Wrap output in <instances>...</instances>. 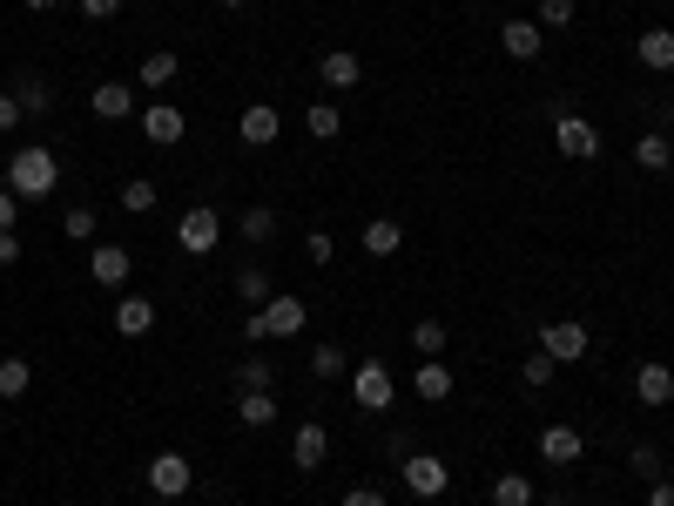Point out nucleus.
<instances>
[{
    "instance_id": "nucleus-7",
    "label": "nucleus",
    "mask_w": 674,
    "mask_h": 506,
    "mask_svg": "<svg viewBox=\"0 0 674 506\" xmlns=\"http://www.w3.org/2000/svg\"><path fill=\"white\" fill-rule=\"evenodd\" d=\"M391 365H378V358H365V365H351V398L365 405V412H391Z\"/></svg>"
},
{
    "instance_id": "nucleus-38",
    "label": "nucleus",
    "mask_w": 674,
    "mask_h": 506,
    "mask_svg": "<svg viewBox=\"0 0 674 506\" xmlns=\"http://www.w3.org/2000/svg\"><path fill=\"white\" fill-rule=\"evenodd\" d=\"M21 122H28V109H21V95L8 89V95H0V135H14Z\"/></svg>"
},
{
    "instance_id": "nucleus-36",
    "label": "nucleus",
    "mask_w": 674,
    "mask_h": 506,
    "mask_svg": "<svg viewBox=\"0 0 674 506\" xmlns=\"http://www.w3.org/2000/svg\"><path fill=\"white\" fill-rule=\"evenodd\" d=\"M61 230H68V243H95V210H68Z\"/></svg>"
},
{
    "instance_id": "nucleus-14",
    "label": "nucleus",
    "mask_w": 674,
    "mask_h": 506,
    "mask_svg": "<svg viewBox=\"0 0 674 506\" xmlns=\"http://www.w3.org/2000/svg\"><path fill=\"white\" fill-rule=\"evenodd\" d=\"M317 74H324L330 95H345V89H358V81H365V61H358L351 48H330V54L317 61Z\"/></svg>"
},
{
    "instance_id": "nucleus-22",
    "label": "nucleus",
    "mask_w": 674,
    "mask_h": 506,
    "mask_svg": "<svg viewBox=\"0 0 674 506\" xmlns=\"http://www.w3.org/2000/svg\"><path fill=\"white\" fill-rule=\"evenodd\" d=\"M411 392L426 398V405H439V398H452V365H439V358H426L411 372Z\"/></svg>"
},
{
    "instance_id": "nucleus-20",
    "label": "nucleus",
    "mask_w": 674,
    "mask_h": 506,
    "mask_svg": "<svg viewBox=\"0 0 674 506\" xmlns=\"http://www.w3.org/2000/svg\"><path fill=\"white\" fill-rule=\"evenodd\" d=\"M634 54H641V68L667 74V68H674V28H647V34L634 41Z\"/></svg>"
},
{
    "instance_id": "nucleus-43",
    "label": "nucleus",
    "mask_w": 674,
    "mask_h": 506,
    "mask_svg": "<svg viewBox=\"0 0 674 506\" xmlns=\"http://www.w3.org/2000/svg\"><path fill=\"white\" fill-rule=\"evenodd\" d=\"M337 506H385V493H378V486H351V493L337 499Z\"/></svg>"
},
{
    "instance_id": "nucleus-40",
    "label": "nucleus",
    "mask_w": 674,
    "mask_h": 506,
    "mask_svg": "<svg viewBox=\"0 0 674 506\" xmlns=\"http://www.w3.org/2000/svg\"><path fill=\"white\" fill-rule=\"evenodd\" d=\"M627 466H634L641 479H661V453H654V446H634V453H627Z\"/></svg>"
},
{
    "instance_id": "nucleus-21",
    "label": "nucleus",
    "mask_w": 674,
    "mask_h": 506,
    "mask_svg": "<svg viewBox=\"0 0 674 506\" xmlns=\"http://www.w3.org/2000/svg\"><path fill=\"white\" fill-rule=\"evenodd\" d=\"M398 250H405V223L371 216V223H365V257H398Z\"/></svg>"
},
{
    "instance_id": "nucleus-24",
    "label": "nucleus",
    "mask_w": 674,
    "mask_h": 506,
    "mask_svg": "<svg viewBox=\"0 0 674 506\" xmlns=\"http://www.w3.org/2000/svg\"><path fill=\"white\" fill-rule=\"evenodd\" d=\"M492 506H533V479L527 473H492Z\"/></svg>"
},
{
    "instance_id": "nucleus-44",
    "label": "nucleus",
    "mask_w": 674,
    "mask_h": 506,
    "mask_svg": "<svg viewBox=\"0 0 674 506\" xmlns=\"http://www.w3.org/2000/svg\"><path fill=\"white\" fill-rule=\"evenodd\" d=\"M14 216H21V196H14L8 183H0V230H14Z\"/></svg>"
},
{
    "instance_id": "nucleus-1",
    "label": "nucleus",
    "mask_w": 674,
    "mask_h": 506,
    "mask_svg": "<svg viewBox=\"0 0 674 506\" xmlns=\"http://www.w3.org/2000/svg\"><path fill=\"white\" fill-rule=\"evenodd\" d=\"M8 190H14L21 203H34V196H54V190H61V155H54L48 142H28V149H14V155H8Z\"/></svg>"
},
{
    "instance_id": "nucleus-34",
    "label": "nucleus",
    "mask_w": 674,
    "mask_h": 506,
    "mask_svg": "<svg viewBox=\"0 0 674 506\" xmlns=\"http://www.w3.org/2000/svg\"><path fill=\"white\" fill-rule=\"evenodd\" d=\"M236 392H270V365H264L257 352H249V358L236 365Z\"/></svg>"
},
{
    "instance_id": "nucleus-12",
    "label": "nucleus",
    "mask_w": 674,
    "mask_h": 506,
    "mask_svg": "<svg viewBox=\"0 0 674 506\" xmlns=\"http://www.w3.org/2000/svg\"><path fill=\"white\" fill-rule=\"evenodd\" d=\"M236 135H243V149H270V142L284 135V115H277L270 102H249L243 122H236Z\"/></svg>"
},
{
    "instance_id": "nucleus-17",
    "label": "nucleus",
    "mask_w": 674,
    "mask_h": 506,
    "mask_svg": "<svg viewBox=\"0 0 674 506\" xmlns=\"http://www.w3.org/2000/svg\"><path fill=\"white\" fill-rule=\"evenodd\" d=\"M634 398L654 405V412L674 405V372H667V365H634Z\"/></svg>"
},
{
    "instance_id": "nucleus-8",
    "label": "nucleus",
    "mask_w": 674,
    "mask_h": 506,
    "mask_svg": "<svg viewBox=\"0 0 674 506\" xmlns=\"http://www.w3.org/2000/svg\"><path fill=\"white\" fill-rule=\"evenodd\" d=\"M142 135H149L155 149H176V142L190 135V115H183L176 102H149V109H142Z\"/></svg>"
},
{
    "instance_id": "nucleus-10",
    "label": "nucleus",
    "mask_w": 674,
    "mask_h": 506,
    "mask_svg": "<svg viewBox=\"0 0 674 506\" xmlns=\"http://www.w3.org/2000/svg\"><path fill=\"white\" fill-rule=\"evenodd\" d=\"M129 271H135V257H129L122 243H95V250H89V277H95L102 291H122Z\"/></svg>"
},
{
    "instance_id": "nucleus-2",
    "label": "nucleus",
    "mask_w": 674,
    "mask_h": 506,
    "mask_svg": "<svg viewBox=\"0 0 674 506\" xmlns=\"http://www.w3.org/2000/svg\"><path fill=\"white\" fill-rule=\"evenodd\" d=\"M586 345H594V337H586L580 317H547V324H540V352H547L553 365H580Z\"/></svg>"
},
{
    "instance_id": "nucleus-3",
    "label": "nucleus",
    "mask_w": 674,
    "mask_h": 506,
    "mask_svg": "<svg viewBox=\"0 0 674 506\" xmlns=\"http://www.w3.org/2000/svg\"><path fill=\"white\" fill-rule=\"evenodd\" d=\"M176 243L190 250V257H210V250L223 243V216H216L210 203H190V210L176 216Z\"/></svg>"
},
{
    "instance_id": "nucleus-27",
    "label": "nucleus",
    "mask_w": 674,
    "mask_h": 506,
    "mask_svg": "<svg viewBox=\"0 0 674 506\" xmlns=\"http://www.w3.org/2000/svg\"><path fill=\"white\" fill-rule=\"evenodd\" d=\"M236 297H243V304H257V311L270 304V277H264V264H243V271H236Z\"/></svg>"
},
{
    "instance_id": "nucleus-13",
    "label": "nucleus",
    "mask_w": 674,
    "mask_h": 506,
    "mask_svg": "<svg viewBox=\"0 0 674 506\" xmlns=\"http://www.w3.org/2000/svg\"><path fill=\"white\" fill-rule=\"evenodd\" d=\"M324 459H330V433L317 426V418H304L297 439H290V466H297V473H317Z\"/></svg>"
},
{
    "instance_id": "nucleus-31",
    "label": "nucleus",
    "mask_w": 674,
    "mask_h": 506,
    "mask_svg": "<svg viewBox=\"0 0 674 506\" xmlns=\"http://www.w3.org/2000/svg\"><path fill=\"white\" fill-rule=\"evenodd\" d=\"M304 129H310L317 142H330L337 129H345V115H337V102H310V115H304Z\"/></svg>"
},
{
    "instance_id": "nucleus-32",
    "label": "nucleus",
    "mask_w": 674,
    "mask_h": 506,
    "mask_svg": "<svg viewBox=\"0 0 674 506\" xmlns=\"http://www.w3.org/2000/svg\"><path fill=\"white\" fill-rule=\"evenodd\" d=\"M122 210H129V216H149V210H155V183H149V176H129V183H122Z\"/></svg>"
},
{
    "instance_id": "nucleus-29",
    "label": "nucleus",
    "mask_w": 674,
    "mask_h": 506,
    "mask_svg": "<svg viewBox=\"0 0 674 506\" xmlns=\"http://www.w3.org/2000/svg\"><path fill=\"white\" fill-rule=\"evenodd\" d=\"M34 385V365L28 358H0V398H21Z\"/></svg>"
},
{
    "instance_id": "nucleus-45",
    "label": "nucleus",
    "mask_w": 674,
    "mask_h": 506,
    "mask_svg": "<svg viewBox=\"0 0 674 506\" xmlns=\"http://www.w3.org/2000/svg\"><path fill=\"white\" fill-rule=\"evenodd\" d=\"M647 506H674V479H667V473L647 479Z\"/></svg>"
},
{
    "instance_id": "nucleus-41",
    "label": "nucleus",
    "mask_w": 674,
    "mask_h": 506,
    "mask_svg": "<svg viewBox=\"0 0 674 506\" xmlns=\"http://www.w3.org/2000/svg\"><path fill=\"white\" fill-rule=\"evenodd\" d=\"M74 8L89 14V21H115V14H122V0H74Z\"/></svg>"
},
{
    "instance_id": "nucleus-25",
    "label": "nucleus",
    "mask_w": 674,
    "mask_h": 506,
    "mask_svg": "<svg viewBox=\"0 0 674 506\" xmlns=\"http://www.w3.org/2000/svg\"><path fill=\"white\" fill-rule=\"evenodd\" d=\"M411 345H418V358H446V317H418Z\"/></svg>"
},
{
    "instance_id": "nucleus-18",
    "label": "nucleus",
    "mask_w": 674,
    "mask_h": 506,
    "mask_svg": "<svg viewBox=\"0 0 674 506\" xmlns=\"http://www.w3.org/2000/svg\"><path fill=\"white\" fill-rule=\"evenodd\" d=\"M115 331H122V337H149V331H155V304L122 291V297H115Z\"/></svg>"
},
{
    "instance_id": "nucleus-19",
    "label": "nucleus",
    "mask_w": 674,
    "mask_h": 506,
    "mask_svg": "<svg viewBox=\"0 0 674 506\" xmlns=\"http://www.w3.org/2000/svg\"><path fill=\"white\" fill-rule=\"evenodd\" d=\"M236 426H249V433L277 426V392H243L236 398Z\"/></svg>"
},
{
    "instance_id": "nucleus-48",
    "label": "nucleus",
    "mask_w": 674,
    "mask_h": 506,
    "mask_svg": "<svg viewBox=\"0 0 674 506\" xmlns=\"http://www.w3.org/2000/svg\"><path fill=\"white\" fill-rule=\"evenodd\" d=\"M162 506H183V499H162Z\"/></svg>"
},
{
    "instance_id": "nucleus-5",
    "label": "nucleus",
    "mask_w": 674,
    "mask_h": 506,
    "mask_svg": "<svg viewBox=\"0 0 674 506\" xmlns=\"http://www.w3.org/2000/svg\"><path fill=\"white\" fill-rule=\"evenodd\" d=\"M553 149H560L566 162H594V155H601V129L566 109V115H553Z\"/></svg>"
},
{
    "instance_id": "nucleus-39",
    "label": "nucleus",
    "mask_w": 674,
    "mask_h": 506,
    "mask_svg": "<svg viewBox=\"0 0 674 506\" xmlns=\"http://www.w3.org/2000/svg\"><path fill=\"white\" fill-rule=\"evenodd\" d=\"M330 257H337V243H330L324 230H310V236H304V264H330Z\"/></svg>"
},
{
    "instance_id": "nucleus-30",
    "label": "nucleus",
    "mask_w": 674,
    "mask_h": 506,
    "mask_svg": "<svg viewBox=\"0 0 674 506\" xmlns=\"http://www.w3.org/2000/svg\"><path fill=\"white\" fill-rule=\"evenodd\" d=\"M14 95H21L28 115H48V109H54V95H48V81H41V74H21V81H14Z\"/></svg>"
},
{
    "instance_id": "nucleus-28",
    "label": "nucleus",
    "mask_w": 674,
    "mask_h": 506,
    "mask_svg": "<svg viewBox=\"0 0 674 506\" xmlns=\"http://www.w3.org/2000/svg\"><path fill=\"white\" fill-rule=\"evenodd\" d=\"M667 155H674V149H667V135H661V129L634 135V162H641V169H667Z\"/></svg>"
},
{
    "instance_id": "nucleus-33",
    "label": "nucleus",
    "mask_w": 674,
    "mask_h": 506,
    "mask_svg": "<svg viewBox=\"0 0 674 506\" xmlns=\"http://www.w3.org/2000/svg\"><path fill=\"white\" fill-rule=\"evenodd\" d=\"M337 372H351V358L337 352V345H317V352H310V378H324V385H330Z\"/></svg>"
},
{
    "instance_id": "nucleus-35",
    "label": "nucleus",
    "mask_w": 674,
    "mask_h": 506,
    "mask_svg": "<svg viewBox=\"0 0 674 506\" xmlns=\"http://www.w3.org/2000/svg\"><path fill=\"white\" fill-rule=\"evenodd\" d=\"M573 14H580L573 0H540V14H533V21H540L547 34H560V28H573Z\"/></svg>"
},
{
    "instance_id": "nucleus-15",
    "label": "nucleus",
    "mask_w": 674,
    "mask_h": 506,
    "mask_svg": "<svg viewBox=\"0 0 674 506\" xmlns=\"http://www.w3.org/2000/svg\"><path fill=\"white\" fill-rule=\"evenodd\" d=\"M499 48L513 54V61H540V48H547V28H540V21H506V28H499Z\"/></svg>"
},
{
    "instance_id": "nucleus-11",
    "label": "nucleus",
    "mask_w": 674,
    "mask_h": 506,
    "mask_svg": "<svg viewBox=\"0 0 674 506\" xmlns=\"http://www.w3.org/2000/svg\"><path fill=\"white\" fill-rule=\"evenodd\" d=\"M257 324H264V337H297V331L310 324V311H304V297L284 291V297H270V304L257 311Z\"/></svg>"
},
{
    "instance_id": "nucleus-46",
    "label": "nucleus",
    "mask_w": 674,
    "mask_h": 506,
    "mask_svg": "<svg viewBox=\"0 0 674 506\" xmlns=\"http://www.w3.org/2000/svg\"><path fill=\"white\" fill-rule=\"evenodd\" d=\"M28 8H34V14H54V8H61V0H28Z\"/></svg>"
},
{
    "instance_id": "nucleus-4",
    "label": "nucleus",
    "mask_w": 674,
    "mask_h": 506,
    "mask_svg": "<svg viewBox=\"0 0 674 506\" xmlns=\"http://www.w3.org/2000/svg\"><path fill=\"white\" fill-rule=\"evenodd\" d=\"M142 479H149V493H155V499H190V486H196V466H190L183 453H155Z\"/></svg>"
},
{
    "instance_id": "nucleus-47",
    "label": "nucleus",
    "mask_w": 674,
    "mask_h": 506,
    "mask_svg": "<svg viewBox=\"0 0 674 506\" xmlns=\"http://www.w3.org/2000/svg\"><path fill=\"white\" fill-rule=\"evenodd\" d=\"M223 8H249V0H223Z\"/></svg>"
},
{
    "instance_id": "nucleus-9",
    "label": "nucleus",
    "mask_w": 674,
    "mask_h": 506,
    "mask_svg": "<svg viewBox=\"0 0 674 506\" xmlns=\"http://www.w3.org/2000/svg\"><path fill=\"white\" fill-rule=\"evenodd\" d=\"M540 459L547 466H580V453H586V439H580V426H560V418H553V426H540Z\"/></svg>"
},
{
    "instance_id": "nucleus-42",
    "label": "nucleus",
    "mask_w": 674,
    "mask_h": 506,
    "mask_svg": "<svg viewBox=\"0 0 674 506\" xmlns=\"http://www.w3.org/2000/svg\"><path fill=\"white\" fill-rule=\"evenodd\" d=\"M14 264H21V236L0 230V271H14Z\"/></svg>"
},
{
    "instance_id": "nucleus-16",
    "label": "nucleus",
    "mask_w": 674,
    "mask_h": 506,
    "mask_svg": "<svg viewBox=\"0 0 674 506\" xmlns=\"http://www.w3.org/2000/svg\"><path fill=\"white\" fill-rule=\"evenodd\" d=\"M89 109H95L102 122H122V115H135V89H129V81H95V89H89Z\"/></svg>"
},
{
    "instance_id": "nucleus-26",
    "label": "nucleus",
    "mask_w": 674,
    "mask_h": 506,
    "mask_svg": "<svg viewBox=\"0 0 674 506\" xmlns=\"http://www.w3.org/2000/svg\"><path fill=\"white\" fill-rule=\"evenodd\" d=\"M277 236V210L270 203H249L243 210V243H270Z\"/></svg>"
},
{
    "instance_id": "nucleus-37",
    "label": "nucleus",
    "mask_w": 674,
    "mask_h": 506,
    "mask_svg": "<svg viewBox=\"0 0 674 506\" xmlns=\"http://www.w3.org/2000/svg\"><path fill=\"white\" fill-rule=\"evenodd\" d=\"M553 372H560V365H553V358H547V352H533V358H527V365H520V378H527V385H533V392H540V385H553Z\"/></svg>"
},
{
    "instance_id": "nucleus-23",
    "label": "nucleus",
    "mask_w": 674,
    "mask_h": 506,
    "mask_svg": "<svg viewBox=\"0 0 674 506\" xmlns=\"http://www.w3.org/2000/svg\"><path fill=\"white\" fill-rule=\"evenodd\" d=\"M183 74V61H176V48H155V54H142V89H168V81Z\"/></svg>"
},
{
    "instance_id": "nucleus-6",
    "label": "nucleus",
    "mask_w": 674,
    "mask_h": 506,
    "mask_svg": "<svg viewBox=\"0 0 674 506\" xmlns=\"http://www.w3.org/2000/svg\"><path fill=\"white\" fill-rule=\"evenodd\" d=\"M398 479H405L418 499H439V493L452 486V473H446V459H439V453H411V459H398Z\"/></svg>"
}]
</instances>
